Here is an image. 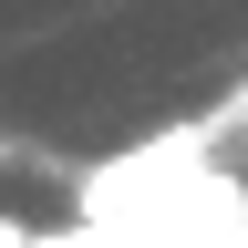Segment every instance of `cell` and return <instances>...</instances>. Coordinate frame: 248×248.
I'll use <instances>...</instances> for the list:
<instances>
[{"label": "cell", "mask_w": 248, "mask_h": 248, "mask_svg": "<svg viewBox=\"0 0 248 248\" xmlns=\"http://www.w3.org/2000/svg\"><path fill=\"white\" fill-rule=\"evenodd\" d=\"M0 248H83V238H42V228H21V217H0Z\"/></svg>", "instance_id": "obj_1"}]
</instances>
